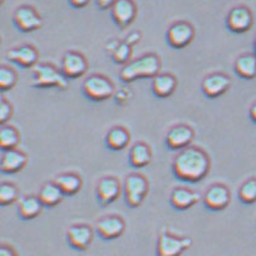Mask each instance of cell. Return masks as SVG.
I'll use <instances>...</instances> for the list:
<instances>
[{
	"label": "cell",
	"mask_w": 256,
	"mask_h": 256,
	"mask_svg": "<svg viewBox=\"0 0 256 256\" xmlns=\"http://www.w3.org/2000/svg\"><path fill=\"white\" fill-rule=\"evenodd\" d=\"M210 157L198 146H188L179 151L172 164V173L180 182H200L210 170Z\"/></svg>",
	"instance_id": "obj_1"
},
{
	"label": "cell",
	"mask_w": 256,
	"mask_h": 256,
	"mask_svg": "<svg viewBox=\"0 0 256 256\" xmlns=\"http://www.w3.org/2000/svg\"><path fill=\"white\" fill-rule=\"evenodd\" d=\"M161 57L155 52H148L124 66L118 72V78L122 82L130 84L140 78H156L161 72Z\"/></svg>",
	"instance_id": "obj_2"
},
{
	"label": "cell",
	"mask_w": 256,
	"mask_h": 256,
	"mask_svg": "<svg viewBox=\"0 0 256 256\" xmlns=\"http://www.w3.org/2000/svg\"><path fill=\"white\" fill-rule=\"evenodd\" d=\"M30 86L36 88H57L66 91L69 80L64 76L60 68L52 63H38L33 68V78Z\"/></svg>",
	"instance_id": "obj_3"
},
{
	"label": "cell",
	"mask_w": 256,
	"mask_h": 256,
	"mask_svg": "<svg viewBox=\"0 0 256 256\" xmlns=\"http://www.w3.org/2000/svg\"><path fill=\"white\" fill-rule=\"evenodd\" d=\"M81 92L87 100L100 103L114 98L116 87L109 78L103 74H91L85 78L81 86Z\"/></svg>",
	"instance_id": "obj_4"
},
{
	"label": "cell",
	"mask_w": 256,
	"mask_h": 256,
	"mask_svg": "<svg viewBox=\"0 0 256 256\" xmlns=\"http://www.w3.org/2000/svg\"><path fill=\"white\" fill-rule=\"evenodd\" d=\"M149 180L145 178L140 173H130L128 174L124 182V203L128 208L136 209L144 200L146 198L149 194Z\"/></svg>",
	"instance_id": "obj_5"
},
{
	"label": "cell",
	"mask_w": 256,
	"mask_h": 256,
	"mask_svg": "<svg viewBox=\"0 0 256 256\" xmlns=\"http://www.w3.org/2000/svg\"><path fill=\"white\" fill-rule=\"evenodd\" d=\"M192 246L190 237L173 234L167 228L160 231L156 244V256H182Z\"/></svg>",
	"instance_id": "obj_6"
},
{
	"label": "cell",
	"mask_w": 256,
	"mask_h": 256,
	"mask_svg": "<svg viewBox=\"0 0 256 256\" xmlns=\"http://www.w3.org/2000/svg\"><path fill=\"white\" fill-rule=\"evenodd\" d=\"M196 36V30L192 23L184 20L173 22L166 32V40L172 48L182 50L192 42Z\"/></svg>",
	"instance_id": "obj_7"
},
{
	"label": "cell",
	"mask_w": 256,
	"mask_h": 256,
	"mask_svg": "<svg viewBox=\"0 0 256 256\" xmlns=\"http://www.w3.org/2000/svg\"><path fill=\"white\" fill-rule=\"evenodd\" d=\"M14 26L22 33H32L42 27V17L32 5H20L12 14Z\"/></svg>",
	"instance_id": "obj_8"
},
{
	"label": "cell",
	"mask_w": 256,
	"mask_h": 256,
	"mask_svg": "<svg viewBox=\"0 0 256 256\" xmlns=\"http://www.w3.org/2000/svg\"><path fill=\"white\" fill-rule=\"evenodd\" d=\"M88 60L85 54L75 50H69L60 60V70L68 80L82 78L88 70Z\"/></svg>",
	"instance_id": "obj_9"
},
{
	"label": "cell",
	"mask_w": 256,
	"mask_h": 256,
	"mask_svg": "<svg viewBox=\"0 0 256 256\" xmlns=\"http://www.w3.org/2000/svg\"><path fill=\"white\" fill-rule=\"evenodd\" d=\"M196 133L191 126L186 124H178L172 126L166 134V146L170 151H182L191 146Z\"/></svg>",
	"instance_id": "obj_10"
},
{
	"label": "cell",
	"mask_w": 256,
	"mask_h": 256,
	"mask_svg": "<svg viewBox=\"0 0 256 256\" xmlns=\"http://www.w3.org/2000/svg\"><path fill=\"white\" fill-rule=\"evenodd\" d=\"M126 231V221L120 215H106L96 222V234L102 240H115Z\"/></svg>",
	"instance_id": "obj_11"
},
{
	"label": "cell",
	"mask_w": 256,
	"mask_h": 256,
	"mask_svg": "<svg viewBox=\"0 0 256 256\" xmlns=\"http://www.w3.org/2000/svg\"><path fill=\"white\" fill-rule=\"evenodd\" d=\"M254 24L252 10L246 5H236L226 16V27L234 34H243L250 30Z\"/></svg>",
	"instance_id": "obj_12"
},
{
	"label": "cell",
	"mask_w": 256,
	"mask_h": 256,
	"mask_svg": "<svg viewBox=\"0 0 256 256\" xmlns=\"http://www.w3.org/2000/svg\"><path fill=\"white\" fill-rule=\"evenodd\" d=\"M124 191L120 180L114 176H106L98 180L96 186V197L102 206H108L115 202Z\"/></svg>",
	"instance_id": "obj_13"
},
{
	"label": "cell",
	"mask_w": 256,
	"mask_h": 256,
	"mask_svg": "<svg viewBox=\"0 0 256 256\" xmlns=\"http://www.w3.org/2000/svg\"><path fill=\"white\" fill-rule=\"evenodd\" d=\"M66 243L76 252H85L91 246L94 237L93 228L87 224H75L66 231Z\"/></svg>",
	"instance_id": "obj_14"
},
{
	"label": "cell",
	"mask_w": 256,
	"mask_h": 256,
	"mask_svg": "<svg viewBox=\"0 0 256 256\" xmlns=\"http://www.w3.org/2000/svg\"><path fill=\"white\" fill-rule=\"evenodd\" d=\"M8 60L17 64L21 68H34L39 63V51L32 44H23L10 48L5 54Z\"/></svg>",
	"instance_id": "obj_15"
},
{
	"label": "cell",
	"mask_w": 256,
	"mask_h": 256,
	"mask_svg": "<svg viewBox=\"0 0 256 256\" xmlns=\"http://www.w3.org/2000/svg\"><path fill=\"white\" fill-rule=\"evenodd\" d=\"M203 203L212 212L224 210L231 203V191L224 184L210 185L203 196Z\"/></svg>",
	"instance_id": "obj_16"
},
{
	"label": "cell",
	"mask_w": 256,
	"mask_h": 256,
	"mask_svg": "<svg viewBox=\"0 0 256 256\" xmlns=\"http://www.w3.org/2000/svg\"><path fill=\"white\" fill-rule=\"evenodd\" d=\"M231 84L232 80L228 74L215 72H212V74H208L203 78L200 88H202L203 94L206 97L210 98V100H215V98L220 97L224 93L228 92L230 87H231Z\"/></svg>",
	"instance_id": "obj_17"
},
{
	"label": "cell",
	"mask_w": 256,
	"mask_h": 256,
	"mask_svg": "<svg viewBox=\"0 0 256 256\" xmlns=\"http://www.w3.org/2000/svg\"><path fill=\"white\" fill-rule=\"evenodd\" d=\"M112 18L120 29H126L134 22L138 8L133 0H118L110 10Z\"/></svg>",
	"instance_id": "obj_18"
},
{
	"label": "cell",
	"mask_w": 256,
	"mask_h": 256,
	"mask_svg": "<svg viewBox=\"0 0 256 256\" xmlns=\"http://www.w3.org/2000/svg\"><path fill=\"white\" fill-rule=\"evenodd\" d=\"M202 200L200 192L191 190V188L178 186L174 188L170 192V203L176 210L184 212L194 206Z\"/></svg>",
	"instance_id": "obj_19"
},
{
	"label": "cell",
	"mask_w": 256,
	"mask_h": 256,
	"mask_svg": "<svg viewBox=\"0 0 256 256\" xmlns=\"http://www.w3.org/2000/svg\"><path fill=\"white\" fill-rule=\"evenodd\" d=\"M27 164L28 155L24 151L18 149L2 151L0 170L4 174H14L24 170Z\"/></svg>",
	"instance_id": "obj_20"
},
{
	"label": "cell",
	"mask_w": 256,
	"mask_h": 256,
	"mask_svg": "<svg viewBox=\"0 0 256 256\" xmlns=\"http://www.w3.org/2000/svg\"><path fill=\"white\" fill-rule=\"evenodd\" d=\"M178 87V80L172 72H160L151 82V91L155 97L160 100L170 98Z\"/></svg>",
	"instance_id": "obj_21"
},
{
	"label": "cell",
	"mask_w": 256,
	"mask_h": 256,
	"mask_svg": "<svg viewBox=\"0 0 256 256\" xmlns=\"http://www.w3.org/2000/svg\"><path fill=\"white\" fill-rule=\"evenodd\" d=\"M42 200L36 194H28V196L21 197L18 200V206H17V214L20 219L23 221H30L36 219L40 214L42 213Z\"/></svg>",
	"instance_id": "obj_22"
},
{
	"label": "cell",
	"mask_w": 256,
	"mask_h": 256,
	"mask_svg": "<svg viewBox=\"0 0 256 256\" xmlns=\"http://www.w3.org/2000/svg\"><path fill=\"white\" fill-rule=\"evenodd\" d=\"M151 161H152V150L150 145L142 140L134 142L128 154V164L130 167L140 170L149 166Z\"/></svg>",
	"instance_id": "obj_23"
},
{
	"label": "cell",
	"mask_w": 256,
	"mask_h": 256,
	"mask_svg": "<svg viewBox=\"0 0 256 256\" xmlns=\"http://www.w3.org/2000/svg\"><path fill=\"white\" fill-rule=\"evenodd\" d=\"M106 146L112 151H122L130 145V133L126 127L114 126L106 134Z\"/></svg>",
	"instance_id": "obj_24"
},
{
	"label": "cell",
	"mask_w": 256,
	"mask_h": 256,
	"mask_svg": "<svg viewBox=\"0 0 256 256\" xmlns=\"http://www.w3.org/2000/svg\"><path fill=\"white\" fill-rule=\"evenodd\" d=\"M54 182L60 188L64 196L69 197L75 196L78 192H80L84 185L82 178L78 173H74V172H66V173L58 174Z\"/></svg>",
	"instance_id": "obj_25"
},
{
	"label": "cell",
	"mask_w": 256,
	"mask_h": 256,
	"mask_svg": "<svg viewBox=\"0 0 256 256\" xmlns=\"http://www.w3.org/2000/svg\"><path fill=\"white\" fill-rule=\"evenodd\" d=\"M40 200H42V206L45 208H54L60 203H62L64 198V194L60 191L57 184L54 182H45L40 188L39 194H38Z\"/></svg>",
	"instance_id": "obj_26"
},
{
	"label": "cell",
	"mask_w": 256,
	"mask_h": 256,
	"mask_svg": "<svg viewBox=\"0 0 256 256\" xmlns=\"http://www.w3.org/2000/svg\"><path fill=\"white\" fill-rule=\"evenodd\" d=\"M234 72L240 78L252 80L256 78V54H243L234 60Z\"/></svg>",
	"instance_id": "obj_27"
},
{
	"label": "cell",
	"mask_w": 256,
	"mask_h": 256,
	"mask_svg": "<svg viewBox=\"0 0 256 256\" xmlns=\"http://www.w3.org/2000/svg\"><path fill=\"white\" fill-rule=\"evenodd\" d=\"M20 142H21V134L16 127L10 124H2L0 130V146L2 151L17 149Z\"/></svg>",
	"instance_id": "obj_28"
},
{
	"label": "cell",
	"mask_w": 256,
	"mask_h": 256,
	"mask_svg": "<svg viewBox=\"0 0 256 256\" xmlns=\"http://www.w3.org/2000/svg\"><path fill=\"white\" fill-rule=\"evenodd\" d=\"M21 196V191H20L18 186L14 182H4L0 186V204L2 206H8L16 203L20 200Z\"/></svg>",
	"instance_id": "obj_29"
},
{
	"label": "cell",
	"mask_w": 256,
	"mask_h": 256,
	"mask_svg": "<svg viewBox=\"0 0 256 256\" xmlns=\"http://www.w3.org/2000/svg\"><path fill=\"white\" fill-rule=\"evenodd\" d=\"M238 198L243 204H254L256 202V178H249L240 185Z\"/></svg>",
	"instance_id": "obj_30"
},
{
	"label": "cell",
	"mask_w": 256,
	"mask_h": 256,
	"mask_svg": "<svg viewBox=\"0 0 256 256\" xmlns=\"http://www.w3.org/2000/svg\"><path fill=\"white\" fill-rule=\"evenodd\" d=\"M17 80V72L14 70L11 66H5L2 64V68H0V87H2V91H10L16 86Z\"/></svg>",
	"instance_id": "obj_31"
},
{
	"label": "cell",
	"mask_w": 256,
	"mask_h": 256,
	"mask_svg": "<svg viewBox=\"0 0 256 256\" xmlns=\"http://www.w3.org/2000/svg\"><path fill=\"white\" fill-rule=\"evenodd\" d=\"M133 56V48L130 45H128L126 42H121L118 44V48H116L114 54H112V62L116 64H120V66H126L132 60Z\"/></svg>",
	"instance_id": "obj_32"
},
{
	"label": "cell",
	"mask_w": 256,
	"mask_h": 256,
	"mask_svg": "<svg viewBox=\"0 0 256 256\" xmlns=\"http://www.w3.org/2000/svg\"><path fill=\"white\" fill-rule=\"evenodd\" d=\"M14 115V106L5 97H2L0 102V122L2 124H6L8 121L12 118Z\"/></svg>",
	"instance_id": "obj_33"
},
{
	"label": "cell",
	"mask_w": 256,
	"mask_h": 256,
	"mask_svg": "<svg viewBox=\"0 0 256 256\" xmlns=\"http://www.w3.org/2000/svg\"><path fill=\"white\" fill-rule=\"evenodd\" d=\"M133 98V91L130 88H127V87H124V88L118 90L114 96V100L116 106H126Z\"/></svg>",
	"instance_id": "obj_34"
},
{
	"label": "cell",
	"mask_w": 256,
	"mask_h": 256,
	"mask_svg": "<svg viewBox=\"0 0 256 256\" xmlns=\"http://www.w3.org/2000/svg\"><path fill=\"white\" fill-rule=\"evenodd\" d=\"M142 39V32L140 30H133V32H130V33L126 36L124 42H126L128 45H130L133 48V46H136V44L140 42Z\"/></svg>",
	"instance_id": "obj_35"
},
{
	"label": "cell",
	"mask_w": 256,
	"mask_h": 256,
	"mask_svg": "<svg viewBox=\"0 0 256 256\" xmlns=\"http://www.w3.org/2000/svg\"><path fill=\"white\" fill-rule=\"evenodd\" d=\"M97 8L102 11L106 10H112V8L114 6V4L118 0H94Z\"/></svg>",
	"instance_id": "obj_36"
},
{
	"label": "cell",
	"mask_w": 256,
	"mask_h": 256,
	"mask_svg": "<svg viewBox=\"0 0 256 256\" xmlns=\"http://www.w3.org/2000/svg\"><path fill=\"white\" fill-rule=\"evenodd\" d=\"M120 42H121V40H116V39L109 40V42L106 44V54H109V56H112V54L115 52L116 48H118V44H120Z\"/></svg>",
	"instance_id": "obj_37"
},
{
	"label": "cell",
	"mask_w": 256,
	"mask_h": 256,
	"mask_svg": "<svg viewBox=\"0 0 256 256\" xmlns=\"http://www.w3.org/2000/svg\"><path fill=\"white\" fill-rule=\"evenodd\" d=\"M0 256H18V255H17L16 250H14L11 246L2 244V246H0Z\"/></svg>",
	"instance_id": "obj_38"
},
{
	"label": "cell",
	"mask_w": 256,
	"mask_h": 256,
	"mask_svg": "<svg viewBox=\"0 0 256 256\" xmlns=\"http://www.w3.org/2000/svg\"><path fill=\"white\" fill-rule=\"evenodd\" d=\"M68 2L74 8H86L91 2V0H68Z\"/></svg>",
	"instance_id": "obj_39"
},
{
	"label": "cell",
	"mask_w": 256,
	"mask_h": 256,
	"mask_svg": "<svg viewBox=\"0 0 256 256\" xmlns=\"http://www.w3.org/2000/svg\"><path fill=\"white\" fill-rule=\"evenodd\" d=\"M249 116H250V120H252L254 124H256V102L252 104L249 109Z\"/></svg>",
	"instance_id": "obj_40"
},
{
	"label": "cell",
	"mask_w": 256,
	"mask_h": 256,
	"mask_svg": "<svg viewBox=\"0 0 256 256\" xmlns=\"http://www.w3.org/2000/svg\"><path fill=\"white\" fill-rule=\"evenodd\" d=\"M254 52L256 54V36H255V40H254Z\"/></svg>",
	"instance_id": "obj_41"
},
{
	"label": "cell",
	"mask_w": 256,
	"mask_h": 256,
	"mask_svg": "<svg viewBox=\"0 0 256 256\" xmlns=\"http://www.w3.org/2000/svg\"><path fill=\"white\" fill-rule=\"evenodd\" d=\"M4 2H5V0H2V4H4Z\"/></svg>",
	"instance_id": "obj_42"
}]
</instances>
